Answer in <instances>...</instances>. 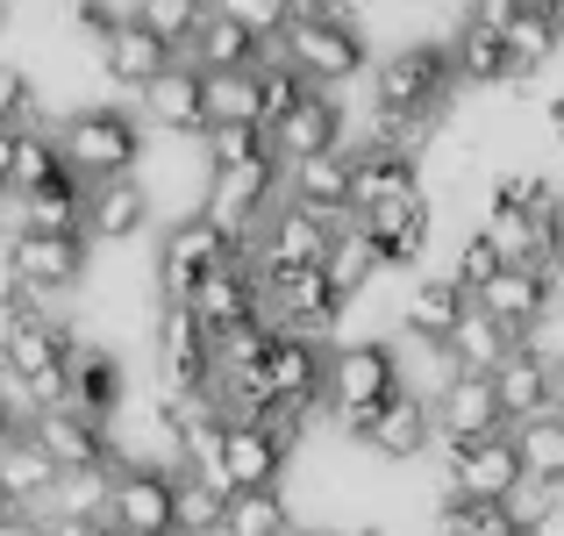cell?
Returning a JSON list of instances; mask_svg holds the SVG:
<instances>
[{"label": "cell", "instance_id": "obj_45", "mask_svg": "<svg viewBox=\"0 0 564 536\" xmlns=\"http://www.w3.org/2000/svg\"><path fill=\"white\" fill-rule=\"evenodd\" d=\"M14 143H22V129H8V122H0V193L14 186Z\"/></svg>", "mask_w": 564, "mask_h": 536}, {"label": "cell", "instance_id": "obj_32", "mask_svg": "<svg viewBox=\"0 0 564 536\" xmlns=\"http://www.w3.org/2000/svg\"><path fill=\"white\" fill-rule=\"evenodd\" d=\"M229 529V486L215 472L180 465V536H221Z\"/></svg>", "mask_w": 564, "mask_h": 536}, {"label": "cell", "instance_id": "obj_15", "mask_svg": "<svg viewBox=\"0 0 564 536\" xmlns=\"http://www.w3.org/2000/svg\"><path fill=\"white\" fill-rule=\"evenodd\" d=\"M137 115L158 129V137H200L207 129V72L193 65V57H172V65L137 94Z\"/></svg>", "mask_w": 564, "mask_h": 536}, {"label": "cell", "instance_id": "obj_31", "mask_svg": "<svg viewBox=\"0 0 564 536\" xmlns=\"http://www.w3.org/2000/svg\"><path fill=\"white\" fill-rule=\"evenodd\" d=\"M451 344H457V357H465V372H500V365H508V351H514V344H529V336H514L500 315H486V308L471 301Z\"/></svg>", "mask_w": 564, "mask_h": 536}, {"label": "cell", "instance_id": "obj_7", "mask_svg": "<svg viewBox=\"0 0 564 536\" xmlns=\"http://www.w3.org/2000/svg\"><path fill=\"white\" fill-rule=\"evenodd\" d=\"M279 51H286L315 86H350V79H365L372 57H379L372 36H365V22H315V14H293L286 36H279Z\"/></svg>", "mask_w": 564, "mask_h": 536}, {"label": "cell", "instance_id": "obj_47", "mask_svg": "<svg viewBox=\"0 0 564 536\" xmlns=\"http://www.w3.org/2000/svg\"><path fill=\"white\" fill-rule=\"evenodd\" d=\"M329 536H386V529H379V523H336Z\"/></svg>", "mask_w": 564, "mask_h": 536}, {"label": "cell", "instance_id": "obj_40", "mask_svg": "<svg viewBox=\"0 0 564 536\" xmlns=\"http://www.w3.org/2000/svg\"><path fill=\"white\" fill-rule=\"evenodd\" d=\"M129 8H137V22H151L172 51H186L193 29H200V14L215 8V0H129Z\"/></svg>", "mask_w": 564, "mask_h": 536}, {"label": "cell", "instance_id": "obj_20", "mask_svg": "<svg viewBox=\"0 0 564 536\" xmlns=\"http://www.w3.org/2000/svg\"><path fill=\"white\" fill-rule=\"evenodd\" d=\"M365 229L379 236L393 272H414V265L429 258V244H436V201H429V186H422V193H408V201L365 207Z\"/></svg>", "mask_w": 564, "mask_h": 536}, {"label": "cell", "instance_id": "obj_25", "mask_svg": "<svg viewBox=\"0 0 564 536\" xmlns=\"http://www.w3.org/2000/svg\"><path fill=\"white\" fill-rule=\"evenodd\" d=\"M180 57H193V65H200V72L258 65V57H264V36H258V29H250V22H236V14H229V8H221V0H215V8L200 14V29H193V43H186Z\"/></svg>", "mask_w": 564, "mask_h": 536}, {"label": "cell", "instance_id": "obj_18", "mask_svg": "<svg viewBox=\"0 0 564 536\" xmlns=\"http://www.w3.org/2000/svg\"><path fill=\"white\" fill-rule=\"evenodd\" d=\"M293 451H301V443H293L286 429H272V422H229L221 486H229V494H243V486H279L286 465H293Z\"/></svg>", "mask_w": 564, "mask_h": 536}, {"label": "cell", "instance_id": "obj_23", "mask_svg": "<svg viewBox=\"0 0 564 536\" xmlns=\"http://www.w3.org/2000/svg\"><path fill=\"white\" fill-rule=\"evenodd\" d=\"M436 422H443V437H494V429H508L494 372H457L436 400Z\"/></svg>", "mask_w": 564, "mask_h": 536}, {"label": "cell", "instance_id": "obj_14", "mask_svg": "<svg viewBox=\"0 0 564 536\" xmlns=\"http://www.w3.org/2000/svg\"><path fill=\"white\" fill-rule=\"evenodd\" d=\"M344 137H350V115H344V100H336V86H307V94L272 122V151L286 158V165L322 158V151H344Z\"/></svg>", "mask_w": 564, "mask_h": 536}, {"label": "cell", "instance_id": "obj_33", "mask_svg": "<svg viewBox=\"0 0 564 536\" xmlns=\"http://www.w3.org/2000/svg\"><path fill=\"white\" fill-rule=\"evenodd\" d=\"M207 122H264V79H258V65L207 72Z\"/></svg>", "mask_w": 564, "mask_h": 536}, {"label": "cell", "instance_id": "obj_43", "mask_svg": "<svg viewBox=\"0 0 564 536\" xmlns=\"http://www.w3.org/2000/svg\"><path fill=\"white\" fill-rule=\"evenodd\" d=\"M551 494H557L551 480H522V486H514V494H508V515H514V529H529V523H536V515L551 508Z\"/></svg>", "mask_w": 564, "mask_h": 536}, {"label": "cell", "instance_id": "obj_48", "mask_svg": "<svg viewBox=\"0 0 564 536\" xmlns=\"http://www.w3.org/2000/svg\"><path fill=\"white\" fill-rule=\"evenodd\" d=\"M543 115H551V137L564 143V94H557V100H551V108H543Z\"/></svg>", "mask_w": 564, "mask_h": 536}, {"label": "cell", "instance_id": "obj_1", "mask_svg": "<svg viewBox=\"0 0 564 536\" xmlns=\"http://www.w3.org/2000/svg\"><path fill=\"white\" fill-rule=\"evenodd\" d=\"M57 143H65V165L94 186V179L143 172V158H151V122H143L137 108H115V100H79V108L57 122Z\"/></svg>", "mask_w": 564, "mask_h": 536}, {"label": "cell", "instance_id": "obj_12", "mask_svg": "<svg viewBox=\"0 0 564 536\" xmlns=\"http://www.w3.org/2000/svg\"><path fill=\"white\" fill-rule=\"evenodd\" d=\"M329 244H336L329 215H315V207H301V201H279L272 222L250 236V258H258V272H301V265L329 258Z\"/></svg>", "mask_w": 564, "mask_h": 536}, {"label": "cell", "instance_id": "obj_39", "mask_svg": "<svg viewBox=\"0 0 564 536\" xmlns=\"http://www.w3.org/2000/svg\"><path fill=\"white\" fill-rule=\"evenodd\" d=\"M0 122H8V129H43V122H51V108H43V86L29 79L14 57H0Z\"/></svg>", "mask_w": 564, "mask_h": 536}, {"label": "cell", "instance_id": "obj_46", "mask_svg": "<svg viewBox=\"0 0 564 536\" xmlns=\"http://www.w3.org/2000/svg\"><path fill=\"white\" fill-rule=\"evenodd\" d=\"M551 244H557V265H564V193H557V207H551Z\"/></svg>", "mask_w": 564, "mask_h": 536}, {"label": "cell", "instance_id": "obj_44", "mask_svg": "<svg viewBox=\"0 0 564 536\" xmlns=\"http://www.w3.org/2000/svg\"><path fill=\"white\" fill-rule=\"evenodd\" d=\"M522 536H564V486L551 494V508H543V515H536V523H529Z\"/></svg>", "mask_w": 564, "mask_h": 536}, {"label": "cell", "instance_id": "obj_38", "mask_svg": "<svg viewBox=\"0 0 564 536\" xmlns=\"http://www.w3.org/2000/svg\"><path fill=\"white\" fill-rule=\"evenodd\" d=\"M200 151H207V165H250V158H272V129L264 122H207Z\"/></svg>", "mask_w": 564, "mask_h": 536}, {"label": "cell", "instance_id": "obj_13", "mask_svg": "<svg viewBox=\"0 0 564 536\" xmlns=\"http://www.w3.org/2000/svg\"><path fill=\"white\" fill-rule=\"evenodd\" d=\"M29 437L57 458V472H86V465H115V458H122V451H115V422L72 408V400L36 408V415H29Z\"/></svg>", "mask_w": 564, "mask_h": 536}, {"label": "cell", "instance_id": "obj_2", "mask_svg": "<svg viewBox=\"0 0 564 536\" xmlns=\"http://www.w3.org/2000/svg\"><path fill=\"white\" fill-rule=\"evenodd\" d=\"M365 79H372L379 108H451V94L465 86L457 79L451 36H400V43H386Z\"/></svg>", "mask_w": 564, "mask_h": 536}, {"label": "cell", "instance_id": "obj_35", "mask_svg": "<svg viewBox=\"0 0 564 536\" xmlns=\"http://www.w3.org/2000/svg\"><path fill=\"white\" fill-rule=\"evenodd\" d=\"M508 429H514V443H522L529 480L564 486V408H543V415H529V422H508Z\"/></svg>", "mask_w": 564, "mask_h": 536}, {"label": "cell", "instance_id": "obj_30", "mask_svg": "<svg viewBox=\"0 0 564 536\" xmlns=\"http://www.w3.org/2000/svg\"><path fill=\"white\" fill-rule=\"evenodd\" d=\"M451 51H457V79H465V86H514V51H508L500 29L465 22V14H457Z\"/></svg>", "mask_w": 564, "mask_h": 536}, {"label": "cell", "instance_id": "obj_19", "mask_svg": "<svg viewBox=\"0 0 564 536\" xmlns=\"http://www.w3.org/2000/svg\"><path fill=\"white\" fill-rule=\"evenodd\" d=\"M465 308H471V287L451 265H443V272H414L408 287H400V336H436V344H451Z\"/></svg>", "mask_w": 564, "mask_h": 536}, {"label": "cell", "instance_id": "obj_24", "mask_svg": "<svg viewBox=\"0 0 564 536\" xmlns=\"http://www.w3.org/2000/svg\"><path fill=\"white\" fill-rule=\"evenodd\" d=\"M72 408L100 415V422H115V415L129 408V365L108 344H94V336H86L79 357H72Z\"/></svg>", "mask_w": 564, "mask_h": 536}, {"label": "cell", "instance_id": "obj_3", "mask_svg": "<svg viewBox=\"0 0 564 536\" xmlns=\"http://www.w3.org/2000/svg\"><path fill=\"white\" fill-rule=\"evenodd\" d=\"M79 344L86 336L72 330V322L22 315L0 336V372H14V386H22L36 408H57V400H72V357H79Z\"/></svg>", "mask_w": 564, "mask_h": 536}, {"label": "cell", "instance_id": "obj_6", "mask_svg": "<svg viewBox=\"0 0 564 536\" xmlns=\"http://www.w3.org/2000/svg\"><path fill=\"white\" fill-rule=\"evenodd\" d=\"M279 201H286V158L272 151V158H250V165H215L200 215H215L236 244H250V236L272 222Z\"/></svg>", "mask_w": 564, "mask_h": 536}, {"label": "cell", "instance_id": "obj_8", "mask_svg": "<svg viewBox=\"0 0 564 536\" xmlns=\"http://www.w3.org/2000/svg\"><path fill=\"white\" fill-rule=\"evenodd\" d=\"M358 451H372L379 465H414V458H429L443 443V422H436V400L429 394H414V386H400L386 408L372 415H358V422L344 429Z\"/></svg>", "mask_w": 564, "mask_h": 536}, {"label": "cell", "instance_id": "obj_26", "mask_svg": "<svg viewBox=\"0 0 564 536\" xmlns=\"http://www.w3.org/2000/svg\"><path fill=\"white\" fill-rule=\"evenodd\" d=\"M350 151H358V215L422 193V158L414 151H393V143H350Z\"/></svg>", "mask_w": 564, "mask_h": 536}, {"label": "cell", "instance_id": "obj_27", "mask_svg": "<svg viewBox=\"0 0 564 536\" xmlns=\"http://www.w3.org/2000/svg\"><path fill=\"white\" fill-rule=\"evenodd\" d=\"M479 229L500 244V258H508V265H557L551 215H529V207H514V201H486Z\"/></svg>", "mask_w": 564, "mask_h": 536}, {"label": "cell", "instance_id": "obj_10", "mask_svg": "<svg viewBox=\"0 0 564 536\" xmlns=\"http://www.w3.org/2000/svg\"><path fill=\"white\" fill-rule=\"evenodd\" d=\"M8 272L43 293H79L94 272V236L86 229H14L8 236Z\"/></svg>", "mask_w": 564, "mask_h": 536}, {"label": "cell", "instance_id": "obj_16", "mask_svg": "<svg viewBox=\"0 0 564 536\" xmlns=\"http://www.w3.org/2000/svg\"><path fill=\"white\" fill-rule=\"evenodd\" d=\"M172 57H180V51H172V43L158 36L151 22H137V8H129L122 22H115V36H100V43H94L100 79H108V86H122V94H143V86H151L158 72L172 65Z\"/></svg>", "mask_w": 564, "mask_h": 536}, {"label": "cell", "instance_id": "obj_17", "mask_svg": "<svg viewBox=\"0 0 564 536\" xmlns=\"http://www.w3.org/2000/svg\"><path fill=\"white\" fill-rule=\"evenodd\" d=\"M494 386H500L508 422H529V415H543V408H564V357L529 336V344L508 351V365L494 372Z\"/></svg>", "mask_w": 564, "mask_h": 536}, {"label": "cell", "instance_id": "obj_22", "mask_svg": "<svg viewBox=\"0 0 564 536\" xmlns=\"http://www.w3.org/2000/svg\"><path fill=\"white\" fill-rule=\"evenodd\" d=\"M322 272H329V287L344 293V308H350V301H365V293H372L379 279L393 272V265H386V250H379V236L365 229L358 207L336 222V244H329V258H322Z\"/></svg>", "mask_w": 564, "mask_h": 536}, {"label": "cell", "instance_id": "obj_4", "mask_svg": "<svg viewBox=\"0 0 564 536\" xmlns=\"http://www.w3.org/2000/svg\"><path fill=\"white\" fill-rule=\"evenodd\" d=\"M400 386H408L400 344H386V336H336L329 344V422L336 429H350L358 415L386 408Z\"/></svg>", "mask_w": 564, "mask_h": 536}, {"label": "cell", "instance_id": "obj_11", "mask_svg": "<svg viewBox=\"0 0 564 536\" xmlns=\"http://www.w3.org/2000/svg\"><path fill=\"white\" fill-rule=\"evenodd\" d=\"M158 222H165V207H158L151 179L143 172H122V179H94L86 186V236L108 250L137 244V236H151Z\"/></svg>", "mask_w": 564, "mask_h": 536}, {"label": "cell", "instance_id": "obj_29", "mask_svg": "<svg viewBox=\"0 0 564 536\" xmlns=\"http://www.w3.org/2000/svg\"><path fill=\"white\" fill-rule=\"evenodd\" d=\"M508 51H514V86L536 79L543 65L564 51V14L557 0H522V14L508 22Z\"/></svg>", "mask_w": 564, "mask_h": 536}, {"label": "cell", "instance_id": "obj_41", "mask_svg": "<svg viewBox=\"0 0 564 536\" xmlns=\"http://www.w3.org/2000/svg\"><path fill=\"white\" fill-rule=\"evenodd\" d=\"M500 265H508V258H500V244H494V236H486V229H471V236H465V244H457V250H451V272H457V279H465V287H471V293H479V287H486V279H494V272H500Z\"/></svg>", "mask_w": 564, "mask_h": 536}, {"label": "cell", "instance_id": "obj_49", "mask_svg": "<svg viewBox=\"0 0 564 536\" xmlns=\"http://www.w3.org/2000/svg\"><path fill=\"white\" fill-rule=\"evenodd\" d=\"M293 536H329V529H307V523H293Z\"/></svg>", "mask_w": 564, "mask_h": 536}, {"label": "cell", "instance_id": "obj_34", "mask_svg": "<svg viewBox=\"0 0 564 536\" xmlns=\"http://www.w3.org/2000/svg\"><path fill=\"white\" fill-rule=\"evenodd\" d=\"M221 536H293L286 486H243V494H229V529Z\"/></svg>", "mask_w": 564, "mask_h": 536}, {"label": "cell", "instance_id": "obj_5", "mask_svg": "<svg viewBox=\"0 0 564 536\" xmlns=\"http://www.w3.org/2000/svg\"><path fill=\"white\" fill-rule=\"evenodd\" d=\"M236 250L243 244H236L215 215H172L165 229H158V250H151V293L158 301H186V293L200 287L215 265H229Z\"/></svg>", "mask_w": 564, "mask_h": 536}, {"label": "cell", "instance_id": "obj_9", "mask_svg": "<svg viewBox=\"0 0 564 536\" xmlns=\"http://www.w3.org/2000/svg\"><path fill=\"white\" fill-rule=\"evenodd\" d=\"M436 458H443V494L508 501L514 486L529 480L514 429H494V437H443V443H436Z\"/></svg>", "mask_w": 564, "mask_h": 536}, {"label": "cell", "instance_id": "obj_42", "mask_svg": "<svg viewBox=\"0 0 564 536\" xmlns=\"http://www.w3.org/2000/svg\"><path fill=\"white\" fill-rule=\"evenodd\" d=\"M221 8H229L236 22H250L264 43H279V36H286V22H293V0H221Z\"/></svg>", "mask_w": 564, "mask_h": 536}, {"label": "cell", "instance_id": "obj_21", "mask_svg": "<svg viewBox=\"0 0 564 536\" xmlns=\"http://www.w3.org/2000/svg\"><path fill=\"white\" fill-rule=\"evenodd\" d=\"M286 201L315 207V215L344 222L350 207H358V151H322V158H301V165H286Z\"/></svg>", "mask_w": 564, "mask_h": 536}, {"label": "cell", "instance_id": "obj_36", "mask_svg": "<svg viewBox=\"0 0 564 536\" xmlns=\"http://www.w3.org/2000/svg\"><path fill=\"white\" fill-rule=\"evenodd\" d=\"M436 536H522L508 515V501H479V494H443L436 501Z\"/></svg>", "mask_w": 564, "mask_h": 536}, {"label": "cell", "instance_id": "obj_28", "mask_svg": "<svg viewBox=\"0 0 564 536\" xmlns=\"http://www.w3.org/2000/svg\"><path fill=\"white\" fill-rule=\"evenodd\" d=\"M57 480H65V472H57V458L43 451V443L29 437V429H14V437L0 443V494L29 501V508L43 515V501L57 494Z\"/></svg>", "mask_w": 564, "mask_h": 536}, {"label": "cell", "instance_id": "obj_37", "mask_svg": "<svg viewBox=\"0 0 564 536\" xmlns=\"http://www.w3.org/2000/svg\"><path fill=\"white\" fill-rule=\"evenodd\" d=\"M65 143H57V122H43V129H22V143H14V186L8 193H36V186H51V179H65Z\"/></svg>", "mask_w": 564, "mask_h": 536}]
</instances>
